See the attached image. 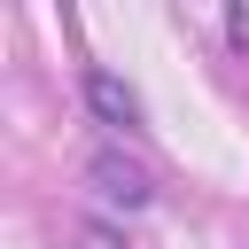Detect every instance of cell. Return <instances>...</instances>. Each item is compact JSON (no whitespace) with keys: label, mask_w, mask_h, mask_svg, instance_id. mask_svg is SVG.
<instances>
[{"label":"cell","mask_w":249,"mask_h":249,"mask_svg":"<svg viewBox=\"0 0 249 249\" xmlns=\"http://www.w3.org/2000/svg\"><path fill=\"white\" fill-rule=\"evenodd\" d=\"M86 179H93V195H101V202H117V210H148V195H156V179H148L132 156H117V148H101Z\"/></svg>","instance_id":"cell-1"},{"label":"cell","mask_w":249,"mask_h":249,"mask_svg":"<svg viewBox=\"0 0 249 249\" xmlns=\"http://www.w3.org/2000/svg\"><path fill=\"white\" fill-rule=\"evenodd\" d=\"M86 109H93L109 132H140V93H132L117 70H101V62L86 70Z\"/></svg>","instance_id":"cell-2"}]
</instances>
